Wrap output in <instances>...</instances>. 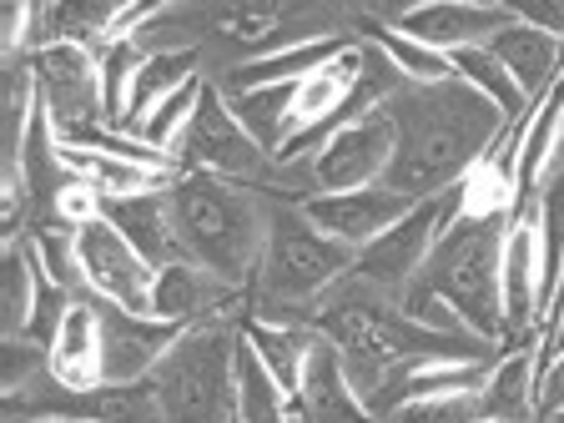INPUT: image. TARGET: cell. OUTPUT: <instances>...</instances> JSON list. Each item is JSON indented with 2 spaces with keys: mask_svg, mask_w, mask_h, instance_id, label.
<instances>
[{
  "mask_svg": "<svg viewBox=\"0 0 564 423\" xmlns=\"http://www.w3.org/2000/svg\"><path fill=\"white\" fill-rule=\"evenodd\" d=\"M383 111L393 121V162L383 187L409 202L454 192L509 127L505 111L458 76L438 86H399Z\"/></svg>",
  "mask_w": 564,
  "mask_h": 423,
  "instance_id": "6da1fadb",
  "label": "cell"
},
{
  "mask_svg": "<svg viewBox=\"0 0 564 423\" xmlns=\"http://www.w3.org/2000/svg\"><path fill=\"white\" fill-rule=\"evenodd\" d=\"M358 252L333 237H323L307 223L297 202H272L268 207V247H262L258 278H252V303L247 317L282 323V328H317V303L352 272Z\"/></svg>",
  "mask_w": 564,
  "mask_h": 423,
  "instance_id": "7a4b0ae2",
  "label": "cell"
},
{
  "mask_svg": "<svg viewBox=\"0 0 564 423\" xmlns=\"http://www.w3.org/2000/svg\"><path fill=\"white\" fill-rule=\"evenodd\" d=\"M182 258L217 272L232 288H252L268 247V197L258 187H237L207 172H182L166 192Z\"/></svg>",
  "mask_w": 564,
  "mask_h": 423,
  "instance_id": "3957f363",
  "label": "cell"
},
{
  "mask_svg": "<svg viewBox=\"0 0 564 423\" xmlns=\"http://www.w3.org/2000/svg\"><path fill=\"white\" fill-rule=\"evenodd\" d=\"M514 212H454L423 262L419 282H429L464 328L484 343H505V303H499V268H505V232Z\"/></svg>",
  "mask_w": 564,
  "mask_h": 423,
  "instance_id": "277c9868",
  "label": "cell"
},
{
  "mask_svg": "<svg viewBox=\"0 0 564 423\" xmlns=\"http://www.w3.org/2000/svg\"><path fill=\"white\" fill-rule=\"evenodd\" d=\"M237 348L242 317H207L182 328L152 373L162 423H237Z\"/></svg>",
  "mask_w": 564,
  "mask_h": 423,
  "instance_id": "5b68a950",
  "label": "cell"
},
{
  "mask_svg": "<svg viewBox=\"0 0 564 423\" xmlns=\"http://www.w3.org/2000/svg\"><path fill=\"white\" fill-rule=\"evenodd\" d=\"M176 166L182 172H207V176H223V182H237V187H272L268 176L282 172L262 141L237 121L232 101L223 96L217 82H202L197 96V111H192V127L176 147Z\"/></svg>",
  "mask_w": 564,
  "mask_h": 423,
  "instance_id": "8992f818",
  "label": "cell"
},
{
  "mask_svg": "<svg viewBox=\"0 0 564 423\" xmlns=\"http://www.w3.org/2000/svg\"><path fill=\"white\" fill-rule=\"evenodd\" d=\"M458 207H464L458 187L444 192V197L419 202L403 223H393L383 237H378V242H368L364 252H358L352 278L368 282V288H378V293H388V297H399L403 288H409V282L423 272V262H429V252H434L438 232L454 223Z\"/></svg>",
  "mask_w": 564,
  "mask_h": 423,
  "instance_id": "52a82bcc",
  "label": "cell"
},
{
  "mask_svg": "<svg viewBox=\"0 0 564 423\" xmlns=\"http://www.w3.org/2000/svg\"><path fill=\"white\" fill-rule=\"evenodd\" d=\"M35 82V101L51 117L56 137L86 127H106V101H101V56L91 46H46L25 56Z\"/></svg>",
  "mask_w": 564,
  "mask_h": 423,
  "instance_id": "ba28073f",
  "label": "cell"
},
{
  "mask_svg": "<svg viewBox=\"0 0 564 423\" xmlns=\"http://www.w3.org/2000/svg\"><path fill=\"white\" fill-rule=\"evenodd\" d=\"M393 162V121L388 111H368V117L348 121L338 137L313 152L307 162H293L303 172V197L313 192H358V187H378Z\"/></svg>",
  "mask_w": 564,
  "mask_h": 423,
  "instance_id": "9c48e42d",
  "label": "cell"
},
{
  "mask_svg": "<svg viewBox=\"0 0 564 423\" xmlns=\"http://www.w3.org/2000/svg\"><path fill=\"white\" fill-rule=\"evenodd\" d=\"M76 268H82V288L91 297H106V303L127 307V313L152 317L156 268L106 217H91V223L76 227Z\"/></svg>",
  "mask_w": 564,
  "mask_h": 423,
  "instance_id": "30bf717a",
  "label": "cell"
},
{
  "mask_svg": "<svg viewBox=\"0 0 564 423\" xmlns=\"http://www.w3.org/2000/svg\"><path fill=\"white\" fill-rule=\"evenodd\" d=\"M388 15H393V31L413 35L419 46L438 51V56L489 46L514 21L505 0H423V6H393Z\"/></svg>",
  "mask_w": 564,
  "mask_h": 423,
  "instance_id": "8fae6325",
  "label": "cell"
},
{
  "mask_svg": "<svg viewBox=\"0 0 564 423\" xmlns=\"http://www.w3.org/2000/svg\"><path fill=\"white\" fill-rule=\"evenodd\" d=\"M413 207H419V202L388 192L383 182H378V187H358V192H313V197H297V212H303L307 223L323 237H333V242L352 247V252H364L368 242H378V237L393 223H403Z\"/></svg>",
  "mask_w": 564,
  "mask_h": 423,
  "instance_id": "7c38bea8",
  "label": "cell"
},
{
  "mask_svg": "<svg viewBox=\"0 0 564 423\" xmlns=\"http://www.w3.org/2000/svg\"><path fill=\"white\" fill-rule=\"evenodd\" d=\"M96 313H101V383H141L152 378L172 343L182 338L176 323L147 313H127V307L96 297Z\"/></svg>",
  "mask_w": 564,
  "mask_h": 423,
  "instance_id": "4fadbf2b",
  "label": "cell"
},
{
  "mask_svg": "<svg viewBox=\"0 0 564 423\" xmlns=\"http://www.w3.org/2000/svg\"><path fill=\"white\" fill-rule=\"evenodd\" d=\"M499 303H505V343H524L529 333H540V232H534V207L509 217Z\"/></svg>",
  "mask_w": 564,
  "mask_h": 423,
  "instance_id": "5bb4252c",
  "label": "cell"
},
{
  "mask_svg": "<svg viewBox=\"0 0 564 423\" xmlns=\"http://www.w3.org/2000/svg\"><path fill=\"white\" fill-rule=\"evenodd\" d=\"M46 378L66 393L101 388V313H96V297L86 288L70 297L56 338L46 348Z\"/></svg>",
  "mask_w": 564,
  "mask_h": 423,
  "instance_id": "9a60e30c",
  "label": "cell"
},
{
  "mask_svg": "<svg viewBox=\"0 0 564 423\" xmlns=\"http://www.w3.org/2000/svg\"><path fill=\"white\" fill-rule=\"evenodd\" d=\"M293 403L303 413V423H378L368 413V403L358 399V388H352L348 368H343L338 348L328 338H317L313 352H307V368Z\"/></svg>",
  "mask_w": 564,
  "mask_h": 423,
  "instance_id": "2e32d148",
  "label": "cell"
},
{
  "mask_svg": "<svg viewBox=\"0 0 564 423\" xmlns=\"http://www.w3.org/2000/svg\"><path fill=\"white\" fill-rule=\"evenodd\" d=\"M494 61L514 76V86L524 91L529 106H540L544 96L554 91V82L564 76V41H554V35L534 31V25L524 21H509L505 31L489 41Z\"/></svg>",
  "mask_w": 564,
  "mask_h": 423,
  "instance_id": "e0dca14e",
  "label": "cell"
},
{
  "mask_svg": "<svg viewBox=\"0 0 564 423\" xmlns=\"http://www.w3.org/2000/svg\"><path fill=\"white\" fill-rule=\"evenodd\" d=\"M172 192V187H166ZM166 192H137V197H111L101 202V217L137 247L141 258L152 262L156 272L172 268V262H187L182 258V242H176V227H172V202Z\"/></svg>",
  "mask_w": 564,
  "mask_h": 423,
  "instance_id": "ac0fdd59",
  "label": "cell"
},
{
  "mask_svg": "<svg viewBox=\"0 0 564 423\" xmlns=\"http://www.w3.org/2000/svg\"><path fill=\"white\" fill-rule=\"evenodd\" d=\"M352 41L348 35H317V41H303V46H288V51H262V56L242 61V66L227 70L223 96H242V91H262V86H293L307 82L317 66H328L333 56H343Z\"/></svg>",
  "mask_w": 564,
  "mask_h": 423,
  "instance_id": "d6986e66",
  "label": "cell"
},
{
  "mask_svg": "<svg viewBox=\"0 0 564 423\" xmlns=\"http://www.w3.org/2000/svg\"><path fill=\"white\" fill-rule=\"evenodd\" d=\"M197 76H202V51H162V56H141L137 76H131V86H127L121 131H137L166 96L182 91V86L197 82Z\"/></svg>",
  "mask_w": 564,
  "mask_h": 423,
  "instance_id": "ffe728a7",
  "label": "cell"
},
{
  "mask_svg": "<svg viewBox=\"0 0 564 423\" xmlns=\"http://www.w3.org/2000/svg\"><path fill=\"white\" fill-rule=\"evenodd\" d=\"M242 338H247V348L262 358V368L278 378L282 393H297L307 352H313V343L323 338V333L317 328H282V323H262V317H242Z\"/></svg>",
  "mask_w": 564,
  "mask_h": 423,
  "instance_id": "44dd1931",
  "label": "cell"
},
{
  "mask_svg": "<svg viewBox=\"0 0 564 423\" xmlns=\"http://www.w3.org/2000/svg\"><path fill=\"white\" fill-rule=\"evenodd\" d=\"M237 423H303L293 393H282L262 358L247 348V338L237 348Z\"/></svg>",
  "mask_w": 564,
  "mask_h": 423,
  "instance_id": "7402d4cb",
  "label": "cell"
},
{
  "mask_svg": "<svg viewBox=\"0 0 564 423\" xmlns=\"http://www.w3.org/2000/svg\"><path fill=\"white\" fill-rule=\"evenodd\" d=\"M364 41L388 61V66L399 70L403 86H438V82H454V66H448V56H438V51L419 46L413 35L393 31V25L364 21Z\"/></svg>",
  "mask_w": 564,
  "mask_h": 423,
  "instance_id": "603a6c76",
  "label": "cell"
},
{
  "mask_svg": "<svg viewBox=\"0 0 564 423\" xmlns=\"http://www.w3.org/2000/svg\"><path fill=\"white\" fill-rule=\"evenodd\" d=\"M252 137L262 141V152L278 162L282 147H288V131H293V101H297V82L293 86H262V91H242V96H227Z\"/></svg>",
  "mask_w": 564,
  "mask_h": 423,
  "instance_id": "cb8c5ba5",
  "label": "cell"
},
{
  "mask_svg": "<svg viewBox=\"0 0 564 423\" xmlns=\"http://www.w3.org/2000/svg\"><path fill=\"white\" fill-rule=\"evenodd\" d=\"M41 288H46V268L35 258V242L11 237V247H6V338H25Z\"/></svg>",
  "mask_w": 564,
  "mask_h": 423,
  "instance_id": "d4e9b609",
  "label": "cell"
},
{
  "mask_svg": "<svg viewBox=\"0 0 564 423\" xmlns=\"http://www.w3.org/2000/svg\"><path fill=\"white\" fill-rule=\"evenodd\" d=\"M448 66H454V76L464 86H474V91L484 96V101H494L499 111H505L509 121H524L529 117V101H524V91L514 86V76H509L499 61H494V51L489 46H469V51H454L448 56Z\"/></svg>",
  "mask_w": 564,
  "mask_h": 423,
  "instance_id": "484cf974",
  "label": "cell"
},
{
  "mask_svg": "<svg viewBox=\"0 0 564 423\" xmlns=\"http://www.w3.org/2000/svg\"><path fill=\"white\" fill-rule=\"evenodd\" d=\"M202 82H207V76H197V82H187L182 91H172L152 117L131 131V137H137L141 147H152V152H162V156H172L176 162V147H182V137H187V127H192V111H197Z\"/></svg>",
  "mask_w": 564,
  "mask_h": 423,
  "instance_id": "4316f807",
  "label": "cell"
},
{
  "mask_svg": "<svg viewBox=\"0 0 564 423\" xmlns=\"http://www.w3.org/2000/svg\"><path fill=\"white\" fill-rule=\"evenodd\" d=\"M388 423H484V393L458 388V393H429V399L403 403Z\"/></svg>",
  "mask_w": 564,
  "mask_h": 423,
  "instance_id": "83f0119b",
  "label": "cell"
},
{
  "mask_svg": "<svg viewBox=\"0 0 564 423\" xmlns=\"http://www.w3.org/2000/svg\"><path fill=\"white\" fill-rule=\"evenodd\" d=\"M288 6H227V11H217V31H227L242 51H258L268 46L272 35H282V21H288Z\"/></svg>",
  "mask_w": 564,
  "mask_h": 423,
  "instance_id": "f1b7e54d",
  "label": "cell"
},
{
  "mask_svg": "<svg viewBox=\"0 0 564 423\" xmlns=\"http://www.w3.org/2000/svg\"><path fill=\"white\" fill-rule=\"evenodd\" d=\"M509 15L554 35V41H564V0H509Z\"/></svg>",
  "mask_w": 564,
  "mask_h": 423,
  "instance_id": "f546056e",
  "label": "cell"
},
{
  "mask_svg": "<svg viewBox=\"0 0 564 423\" xmlns=\"http://www.w3.org/2000/svg\"><path fill=\"white\" fill-rule=\"evenodd\" d=\"M534 413H540V423L564 419V352H560V358H554V364L540 373V393H534Z\"/></svg>",
  "mask_w": 564,
  "mask_h": 423,
  "instance_id": "4dcf8cb0",
  "label": "cell"
},
{
  "mask_svg": "<svg viewBox=\"0 0 564 423\" xmlns=\"http://www.w3.org/2000/svg\"><path fill=\"white\" fill-rule=\"evenodd\" d=\"M554 172L564 176V121H560V147H554Z\"/></svg>",
  "mask_w": 564,
  "mask_h": 423,
  "instance_id": "1f68e13d",
  "label": "cell"
},
{
  "mask_svg": "<svg viewBox=\"0 0 564 423\" xmlns=\"http://www.w3.org/2000/svg\"><path fill=\"white\" fill-rule=\"evenodd\" d=\"M25 423H86V419H66V413H56V419H25Z\"/></svg>",
  "mask_w": 564,
  "mask_h": 423,
  "instance_id": "d6a6232c",
  "label": "cell"
},
{
  "mask_svg": "<svg viewBox=\"0 0 564 423\" xmlns=\"http://www.w3.org/2000/svg\"><path fill=\"white\" fill-rule=\"evenodd\" d=\"M550 423H564V419H550Z\"/></svg>",
  "mask_w": 564,
  "mask_h": 423,
  "instance_id": "836d02e7",
  "label": "cell"
},
{
  "mask_svg": "<svg viewBox=\"0 0 564 423\" xmlns=\"http://www.w3.org/2000/svg\"><path fill=\"white\" fill-rule=\"evenodd\" d=\"M378 423H388V419H378Z\"/></svg>",
  "mask_w": 564,
  "mask_h": 423,
  "instance_id": "e575fe53",
  "label": "cell"
}]
</instances>
